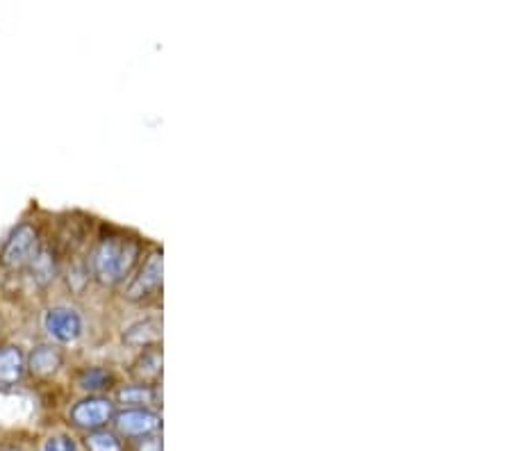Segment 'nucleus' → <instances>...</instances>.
<instances>
[{"label":"nucleus","mask_w":512,"mask_h":451,"mask_svg":"<svg viewBox=\"0 0 512 451\" xmlns=\"http://www.w3.org/2000/svg\"><path fill=\"white\" fill-rule=\"evenodd\" d=\"M162 272H164L162 253L155 251L146 258L142 269H139L137 276L130 281L128 290H126V299L144 301L148 297H153V294L158 292L162 285Z\"/></svg>","instance_id":"7ed1b4c3"},{"label":"nucleus","mask_w":512,"mask_h":451,"mask_svg":"<svg viewBox=\"0 0 512 451\" xmlns=\"http://www.w3.org/2000/svg\"><path fill=\"white\" fill-rule=\"evenodd\" d=\"M28 269L37 285H48L57 276L55 253L48 249V246H41V249L37 251V256L32 258V262L28 265Z\"/></svg>","instance_id":"9d476101"},{"label":"nucleus","mask_w":512,"mask_h":451,"mask_svg":"<svg viewBox=\"0 0 512 451\" xmlns=\"http://www.w3.org/2000/svg\"><path fill=\"white\" fill-rule=\"evenodd\" d=\"M5 451H21V449H5Z\"/></svg>","instance_id":"f3484780"},{"label":"nucleus","mask_w":512,"mask_h":451,"mask_svg":"<svg viewBox=\"0 0 512 451\" xmlns=\"http://www.w3.org/2000/svg\"><path fill=\"white\" fill-rule=\"evenodd\" d=\"M139 451H162V449H160L158 438H151V440H144V445L139 447Z\"/></svg>","instance_id":"dca6fc26"},{"label":"nucleus","mask_w":512,"mask_h":451,"mask_svg":"<svg viewBox=\"0 0 512 451\" xmlns=\"http://www.w3.org/2000/svg\"><path fill=\"white\" fill-rule=\"evenodd\" d=\"M155 399H158V392L151 385H130V388L119 390V401L123 404H153Z\"/></svg>","instance_id":"ddd939ff"},{"label":"nucleus","mask_w":512,"mask_h":451,"mask_svg":"<svg viewBox=\"0 0 512 451\" xmlns=\"http://www.w3.org/2000/svg\"><path fill=\"white\" fill-rule=\"evenodd\" d=\"M162 338V322L160 319H144V322L132 324L126 333H123V342L130 347H151Z\"/></svg>","instance_id":"1a4fd4ad"},{"label":"nucleus","mask_w":512,"mask_h":451,"mask_svg":"<svg viewBox=\"0 0 512 451\" xmlns=\"http://www.w3.org/2000/svg\"><path fill=\"white\" fill-rule=\"evenodd\" d=\"M64 356L62 351L53 347V344H41L26 360V367L35 376H53L57 369L62 367Z\"/></svg>","instance_id":"0eeeda50"},{"label":"nucleus","mask_w":512,"mask_h":451,"mask_svg":"<svg viewBox=\"0 0 512 451\" xmlns=\"http://www.w3.org/2000/svg\"><path fill=\"white\" fill-rule=\"evenodd\" d=\"M39 249L41 244L37 228L32 224H21L14 228L10 237H7L3 253H0V262H3V267L7 269H23L30 265Z\"/></svg>","instance_id":"f03ea898"},{"label":"nucleus","mask_w":512,"mask_h":451,"mask_svg":"<svg viewBox=\"0 0 512 451\" xmlns=\"http://www.w3.org/2000/svg\"><path fill=\"white\" fill-rule=\"evenodd\" d=\"M139 258V242L126 235H107L98 242L92 269L101 285H117L126 278Z\"/></svg>","instance_id":"f257e3e1"},{"label":"nucleus","mask_w":512,"mask_h":451,"mask_svg":"<svg viewBox=\"0 0 512 451\" xmlns=\"http://www.w3.org/2000/svg\"><path fill=\"white\" fill-rule=\"evenodd\" d=\"M114 383V376L107 372V369L101 367H92V369H85V372L80 374L78 385L82 390L87 392H98V390H107L110 385Z\"/></svg>","instance_id":"f8f14e48"},{"label":"nucleus","mask_w":512,"mask_h":451,"mask_svg":"<svg viewBox=\"0 0 512 451\" xmlns=\"http://www.w3.org/2000/svg\"><path fill=\"white\" fill-rule=\"evenodd\" d=\"M87 449L89 451H123L117 436H112V433L107 431H94L92 436L87 438Z\"/></svg>","instance_id":"4468645a"},{"label":"nucleus","mask_w":512,"mask_h":451,"mask_svg":"<svg viewBox=\"0 0 512 451\" xmlns=\"http://www.w3.org/2000/svg\"><path fill=\"white\" fill-rule=\"evenodd\" d=\"M114 420H117L114 424H117L119 433H123V436L128 438H144L160 429V417L155 415L153 410H146V408L123 410V413H119Z\"/></svg>","instance_id":"423d86ee"},{"label":"nucleus","mask_w":512,"mask_h":451,"mask_svg":"<svg viewBox=\"0 0 512 451\" xmlns=\"http://www.w3.org/2000/svg\"><path fill=\"white\" fill-rule=\"evenodd\" d=\"M114 406L110 399L105 397H89L78 401L76 406L71 408V422L78 426V429L85 431H98L112 420Z\"/></svg>","instance_id":"39448f33"},{"label":"nucleus","mask_w":512,"mask_h":451,"mask_svg":"<svg viewBox=\"0 0 512 451\" xmlns=\"http://www.w3.org/2000/svg\"><path fill=\"white\" fill-rule=\"evenodd\" d=\"M44 328L55 342L71 344V342H76L80 338L85 324H82V317H80L78 310L60 306V308L46 310Z\"/></svg>","instance_id":"20e7f679"},{"label":"nucleus","mask_w":512,"mask_h":451,"mask_svg":"<svg viewBox=\"0 0 512 451\" xmlns=\"http://www.w3.org/2000/svg\"><path fill=\"white\" fill-rule=\"evenodd\" d=\"M26 374V356L19 347H0V385H14Z\"/></svg>","instance_id":"6e6552de"},{"label":"nucleus","mask_w":512,"mask_h":451,"mask_svg":"<svg viewBox=\"0 0 512 451\" xmlns=\"http://www.w3.org/2000/svg\"><path fill=\"white\" fill-rule=\"evenodd\" d=\"M132 374L137 376L139 381H144V385L148 381H155L162 374V354L158 349H148L144 351L142 356L135 360V369Z\"/></svg>","instance_id":"9b49d317"},{"label":"nucleus","mask_w":512,"mask_h":451,"mask_svg":"<svg viewBox=\"0 0 512 451\" xmlns=\"http://www.w3.org/2000/svg\"><path fill=\"white\" fill-rule=\"evenodd\" d=\"M44 451H78L76 440L69 436H51L44 442Z\"/></svg>","instance_id":"2eb2a0df"}]
</instances>
